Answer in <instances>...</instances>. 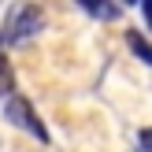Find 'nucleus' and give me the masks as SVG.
<instances>
[{"label": "nucleus", "instance_id": "f03ea898", "mask_svg": "<svg viewBox=\"0 0 152 152\" xmlns=\"http://www.w3.org/2000/svg\"><path fill=\"white\" fill-rule=\"evenodd\" d=\"M4 119L11 126H19V130H26V134H34L37 141H48V126L41 123V115L34 111V104L26 100V96H19V93H11L7 96V104H4Z\"/></svg>", "mask_w": 152, "mask_h": 152}, {"label": "nucleus", "instance_id": "20e7f679", "mask_svg": "<svg viewBox=\"0 0 152 152\" xmlns=\"http://www.w3.org/2000/svg\"><path fill=\"white\" fill-rule=\"evenodd\" d=\"M126 45L134 48V56H137L141 63H148V67H152V45L137 34V30H126Z\"/></svg>", "mask_w": 152, "mask_h": 152}, {"label": "nucleus", "instance_id": "423d86ee", "mask_svg": "<svg viewBox=\"0 0 152 152\" xmlns=\"http://www.w3.org/2000/svg\"><path fill=\"white\" fill-rule=\"evenodd\" d=\"M137 148L141 152H152V126H145V130L137 134Z\"/></svg>", "mask_w": 152, "mask_h": 152}, {"label": "nucleus", "instance_id": "39448f33", "mask_svg": "<svg viewBox=\"0 0 152 152\" xmlns=\"http://www.w3.org/2000/svg\"><path fill=\"white\" fill-rule=\"evenodd\" d=\"M11 89H15V71L7 63V56L0 52V96H11Z\"/></svg>", "mask_w": 152, "mask_h": 152}, {"label": "nucleus", "instance_id": "0eeeda50", "mask_svg": "<svg viewBox=\"0 0 152 152\" xmlns=\"http://www.w3.org/2000/svg\"><path fill=\"white\" fill-rule=\"evenodd\" d=\"M141 7H145V22H148V30H152V0H141Z\"/></svg>", "mask_w": 152, "mask_h": 152}, {"label": "nucleus", "instance_id": "f257e3e1", "mask_svg": "<svg viewBox=\"0 0 152 152\" xmlns=\"http://www.w3.org/2000/svg\"><path fill=\"white\" fill-rule=\"evenodd\" d=\"M45 30V11L30 0H15L4 15V26H0V48H11V45H22L30 37H37Z\"/></svg>", "mask_w": 152, "mask_h": 152}, {"label": "nucleus", "instance_id": "6e6552de", "mask_svg": "<svg viewBox=\"0 0 152 152\" xmlns=\"http://www.w3.org/2000/svg\"><path fill=\"white\" fill-rule=\"evenodd\" d=\"M123 4H137V0H123Z\"/></svg>", "mask_w": 152, "mask_h": 152}, {"label": "nucleus", "instance_id": "7ed1b4c3", "mask_svg": "<svg viewBox=\"0 0 152 152\" xmlns=\"http://www.w3.org/2000/svg\"><path fill=\"white\" fill-rule=\"evenodd\" d=\"M74 4H82L93 19H119V4L111 0H74Z\"/></svg>", "mask_w": 152, "mask_h": 152}]
</instances>
